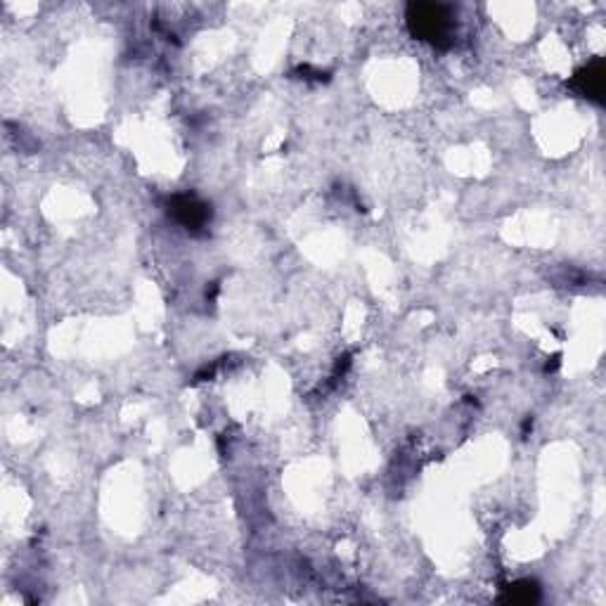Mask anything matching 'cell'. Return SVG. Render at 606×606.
Segmentation results:
<instances>
[{"instance_id":"obj_1","label":"cell","mask_w":606,"mask_h":606,"mask_svg":"<svg viewBox=\"0 0 606 606\" xmlns=\"http://www.w3.org/2000/svg\"><path fill=\"white\" fill-rule=\"evenodd\" d=\"M410 34L420 41L448 48L453 41V10L443 3H410L405 10Z\"/></svg>"},{"instance_id":"obj_2","label":"cell","mask_w":606,"mask_h":606,"mask_svg":"<svg viewBox=\"0 0 606 606\" xmlns=\"http://www.w3.org/2000/svg\"><path fill=\"white\" fill-rule=\"evenodd\" d=\"M168 211L187 230H200V227H204L211 221V207H207L204 201H200L192 194H178V197H173L171 204H168Z\"/></svg>"},{"instance_id":"obj_3","label":"cell","mask_w":606,"mask_h":606,"mask_svg":"<svg viewBox=\"0 0 606 606\" xmlns=\"http://www.w3.org/2000/svg\"><path fill=\"white\" fill-rule=\"evenodd\" d=\"M573 83H576V88H578L583 95L602 102V95H604V62L597 60V62L583 67V70L576 74Z\"/></svg>"},{"instance_id":"obj_4","label":"cell","mask_w":606,"mask_h":606,"mask_svg":"<svg viewBox=\"0 0 606 606\" xmlns=\"http://www.w3.org/2000/svg\"><path fill=\"white\" fill-rule=\"evenodd\" d=\"M507 600H510V602H524V604H528V602L536 600V586H533V583H519V586L510 587V594H507Z\"/></svg>"}]
</instances>
